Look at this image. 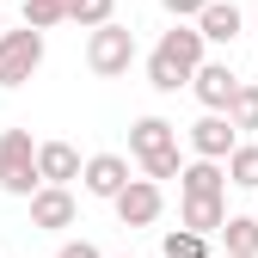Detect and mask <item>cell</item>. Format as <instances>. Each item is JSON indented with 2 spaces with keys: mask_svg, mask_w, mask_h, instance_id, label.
Returning a JSON list of instances; mask_svg holds the SVG:
<instances>
[{
  "mask_svg": "<svg viewBox=\"0 0 258 258\" xmlns=\"http://www.w3.org/2000/svg\"><path fill=\"white\" fill-rule=\"evenodd\" d=\"M209 49V37L197 31V19H172V31L154 43V55H148V86L154 92H178V86H190V74L203 68V55Z\"/></svg>",
  "mask_w": 258,
  "mask_h": 258,
  "instance_id": "1",
  "label": "cell"
},
{
  "mask_svg": "<svg viewBox=\"0 0 258 258\" xmlns=\"http://www.w3.org/2000/svg\"><path fill=\"white\" fill-rule=\"evenodd\" d=\"M37 184H43V172H37L31 129H0V190H7V197H31Z\"/></svg>",
  "mask_w": 258,
  "mask_h": 258,
  "instance_id": "2",
  "label": "cell"
},
{
  "mask_svg": "<svg viewBox=\"0 0 258 258\" xmlns=\"http://www.w3.org/2000/svg\"><path fill=\"white\" fill-rule=\"evenodd\" d=\"M86 68L99 74V80L129 74V68H136V31L117 25V19H111V25H99V31L86 37Z\"/></svg>",
  "mask_w": 258,
  "mask_h": 258,
  "instance_id": "3",
  "label": "cell"
},
{
  "mask_svg": "<svg viewBox=\"0 0 258 258\" xmlns=\"http://www.w3.org/2000/svg\"><path fill=\"white\" fill-rule=\"evenodd\" d=\"M37 68H43V31L37 25L0 31V86H25Z\"/></svg>",
  "mask_w": 258,
  "mask_h": 258,
  "instance_id": "4",
  "label": "cell"
},
{
  "mask_svg": "<svg viewBox=\"0 0 258 258\" xmlns=\"http://www.w3.org/2000/svg\"><path fill=\"white\" fill-rule=\"evenodd\" d=\"M111 209H117L123 228H154L160 209H166V197H160V178H129L117 197H111Z\"/></svg>",
  "mask_w": 258,
  "mask_h": 258,
  "instance_id": "5",
  "label": "cell"
},
{
  "mask_svg": "<svg viewBox=\"0 0 258 258\" xmlns=\"http://www.w3.org/2000/svg\"><path fill=\"white\" fill-rule=\"evenodd\" d=\"M25 203H31V228H43V234L74 228V215H80V203H74V190H68V184H37Z\"/></svg>",
  "mask_w": 258,
  "mask_h": 258,
  "instance_id": "6",
  "label": "cell"
},
{
  "mask_svg": "<svg viewBox=\"0 0 258 258\" xmlns=\"http://www.w3.org/2000/svg\"><path fill=\"white\" fill-rule=\"evenodd\" d=\"M184 136H190V154H203V160H228V154L240 148V129H234L228 111H203Z\"/></svg>",
  "mask_w": 258,
  "mask_h": 258,
  "instance_id": "7",
  "label": "cell"
},
{
  "mask_svg": "<svg viewBox=\"0 0 258 258\" xmlns=\"http://www.w3.org/2000/svg\"><path fill=\"white\" fill-rule=\"evenodd\" d=\"M190 92H197V105H203V111H228V105H234V92H240V74L228 68V61H203V68L190 74Z\"/></svg>",
  "mask_w": 258,
  "mask_h": 258,
  "instance_id": "8",
  "label": "cell"
},
{
  "mask_svg": "<svg viewBox=\"0 0 258 258\" xmlns=\"http://www.w3.org/2000/svg\"><path fill=\"white\" fill-rule=\"evenodd\" d=\"M228 184H234V178H228V160H203V154H197V160L178 172V197H228Z\"/></svg>",
  "mask_w": 258,
  "mask_h": 258,
  "instance_id": "9",
  "label": "cell"
},
{
  "mask_svg": "<svg viewBox=\"0 0 258 258\" xmlns=\"http://www.w3.org/2000/svg\"><path fill=\"white\" fill-rule=\"evenodd\" d=\"M80 184H86V197H105V203H111L117 190L129 184V160H123V154H92L86 172H80Z\"/></svg>",
  "mask_w": 258,
  "mask_h": 258,
  "instance_id": "10",
  "label": "cell"
},
{
  "mask_svg": "<svg viewBox=\"0 0 258 258\" xmlns=\"http://www.w3.org/2000/svg\"><path fill=\"white\" fill-rule=\"evenodd\" d=\"M37 172H43V184H74L86 172V160L74 142H37Z\"/></svg>",
  "mask_w": 258,
  "mask_h": 258,
  "instance_id": "11",
  "label": "cell"
},
{
  "mask_svg": "<svg viewBox=\"0 0 258 258\" xmlns=\"http://www.w3.org/2000/svg\"><path fill=\"white\" fill-rule=\"evenodd\" d=\"M240 25H246V13L234 7V0H209V7L197 13V31H203L209 43H234V37H240Z\"/></svg>",
  "mask_w": 258,
  "mask_h": 258,
  "instance_id": "12",
  "label": "cell"
},
{
  "mask_svg": "<svg viewBox=\"0 0 258 258\" xmlns=\"http://www.w3.org/2000/svg\"><path fill=\"white\" fill-rule=\"evenodd\" d=\"M160 148H178V129H172L166 117H136V129H129V154L148 160V154H160Z\"/></svg>",
  "mask_w": 258,
  "mask_h": 258,
  "instance_id": "13",
  "label": "cell"
},
{
  "mask_svg": "<svg viewBox=\"0 0 258 258\" xmlns=\"http://www.w3.org/2000/svg\"><path fill=\"white\" fill-rule=\"evenodd\" d=\"M178 221L197 228V234H221V228H228V197H184Z\"/></svg>",
  "mask_w": 258,
  "mask_h": 258,
  "instance_id": "14",
  "label": "cell"
},
{
  "mask_svg": "<svg viewBox=\"0 0 258 258\" xmlns=\"http://www.w3.org/2000/svg\"><path fill=\"white\" fill-rule=\"evenodd\" d=\"M221 246L240 252V258H258V215H228V228H221Z\"/></svg>",
  "mask_w": 258,
  "mask_h": 258,
  "instance_id": "15",
  "label": "cell"
},
{
  "mask_svg": "<svg viewBox=\"0 0 258 258\" xmlns=\"http://www.w3.org/2000/svg\"><path fill=\"white\" fill-rule=\"evenodd\" d=\"M228 178H234L240 190H258V142H240V148L228 154Z\"/></svg>",
  "mask_w": 258,
  "mask_h": 258,
  "instance_id": "16",
  "label": "cell"
},
{
  "mask_svg": "<svg viewBox=\"0 0 258 258\" xmlns=\"http://www.w3.org/2000/svg\"><path fill=\"white\" fill-rule=\"evenodd\" d=\"M166 258H209V234H197V228H178L166 234Z\"/></svg>",
  "mask_w": 258,
  "mask_h": 258,
  "instance_id": "17",
  "label": "cell"
},
{
  "mask_svg": "<svg viewBox=\"0 0 258 258\" xmlns=\"http://www.w3.org/2000/svg\"><path fill=\"white\" fill-rule=\"evenodd\" d=\"M111 13H117V0H68V25H86V31L111 25Z\"/></svg>",
  "mask_w": 258,
  "mask_h": 258,
  "instance_id": "18",
  "label": "cell"
},
{
  "mask_svg": "<svg viewBox=\"0 0 258 258\" xmlns=\"http://www.w3.org/2000/svg\"><path fill=\"white\" fill-rule=\"evenodd\" d=\"M25 25H37V31L68 25V0H25Z\"/></svg>",
  "mask_w": 258,
  "mask_h": 258,
  "instance_id": "19",
  "label": "cell"
},
{
  "mask_svg": "<svg viewBox=\"0 0 258 258\" xmlns=\"http://www.w3.org/2000/svg\"><path fill=\"white\" fill-rule=\"evenodd\" d=\"M228 117H234V129H258V86H246V80H240V92H234Z\"/></svg>",
  "mask_w": 258,
  "mask_h": 258,
  "instance_id": "20",
  "label": "cell"
},
{
  "mask_svg": "<svg viewBox=\"0 0 258 258\" xmlns=\"http://www.w3.org/2000/svg\"><path fill=\"white\" fill-rule=\"evenodd\" d=\"M142 172H148V178H178V172H184V160H178V148H160V154L142 160Z\"/></svg>",
  "mask_w": 258,
  "mask_h": 258,
  "instance_id": "21",
  "label": "cell"
},
{
  "mask_svg": "<svg viewBox=\"0 0 258 258\" xmlns=\"http://www.w3.org/2000/svg\"><path fill=\"white\" fill-rule=\"evenodd\" d=\"M160 7H166V13H172V19H197V13H203V7H209V0H160Z\"/></svg>",
  "mask_w": 258,
  "mask_h": 258,
  "instance_id": "22",
  "label": "cell"
},
{
  "mask_svg": "<svg viewBox=\"0 0 258 258\" xmlns=\"http://www.w3.org/2000/svg\"><path fill=\"white\" fill-rule=\"evenodd\" d=\"M55 258H105V252H99V246H92V240H68V246H61Z\"/></svg>",
  "mask_w": 258,
  "mask_h": 258,
  "instance_id": "23",
  "label": "cell"
},
{
  "mask_svg": "<svg viewBox=\"0 0 258 258\" xmlns=\"http://www.w3.org/2000/svg\"><path fill=\"white\" fill-rule=\"evenodd\" d=\"M0 31H7V19H0Z\"/></svg>",
  "mask_w": 258,
  "mask_h": 258,
  "instance_id": "24",
  "label": "cell"
},
{
  "mask_svg": "<svg viewBox=\"0 0 258 258\" xmlns=\"http://www.w3.org/2000/svg\"><path fill=\"white\" fill-rule=\"evenodd\" d=\"M228 258H240V252H228Z\"/></svg>",
  "mask_w": 258,
  "mask_h": 258,
  "instance_id": "25",
  "label": "cell"
},
{
  "mask_svg": "<svg viewBox=\"0 0 258 258\" xmlns=\"http://www.w3.org/2000/svg\"><path fill=\"white\" fill-rule=\"evenodd\" d=\"M252 215H258V209H252Z\"/></svg>",
  "mask_w": 258,
  "mask_h": 258,
  "instance_id": "26",
  "label": "cell"
}]
</instances>
